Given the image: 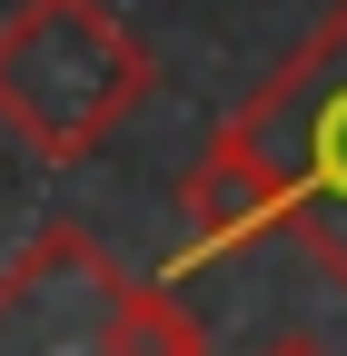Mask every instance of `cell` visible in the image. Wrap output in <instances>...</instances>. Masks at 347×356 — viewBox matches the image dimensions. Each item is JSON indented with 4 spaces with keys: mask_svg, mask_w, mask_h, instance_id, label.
Returning <instances> with one entry per match:
<instances>
[{
    "mask_svg": "<svg viewBox=\"0 0 347 356\" xmlns=\"http://www.w3.org/2000/svg\"><path fill=\"white\" fill-rule=\"evenodd\" d=\"M149 89H159L149 40L109 0H20L0 20V129L50 168L109 149V129Z\"/></svg>",
    "mask_w": 347,
    "mask_h": 356,
    "instance_id": "1",
    "label": "cell"
},
{
    "mask_svg": "<svg viewBox=\"0 0 347 356\" xmlns=\"http://www.w3.org/2000/svg\"><path fill=\"white\" fill-rule=\"evenodd\" d=\"M0 356H208V327L159 277H129L90 228L50 218L0 267Z\"/></svg>",
    "mask_w": 347,
    "mask_h": 356,
    "instance_id": "2",
    "label": "cell"
},
{
    "mask_svg": "<svg viewBox=\"0 0 347 356\" xmlns=\"http://www.w3.org/2000/svg\"><path fill=\"white\" fill-rule=\"evenodd\" d=\"M229 139L278 178L288 228L347 277V0L318 20L298 60H278L229 119Z\"/></svg>",
    "mask_w": 347,
    "mask_h": 356,
    "instance_id": "3",
    "label": "cell"
},
{
    "mask_svg": "<svg viewBox=\"0 0 347 356\" xmlns=\"http://www.w3.org/2000/svg\"><path fill=\"white\" fill-rule=\"evenodd\" d=\"M278 228H288L278 178L219 129V139L199 149V168L179 178V257H169V277H189V267H208V257H238V248L278 238Z\"/></svg>",
    "mask_w": 347,
    "mask_h": 356,
    "instance_id": "4",
    "label": "cell"
},
{
    "mask_svg": "<svg viewBox=\"0 0 347 356\" xmlns=\"http://www.w3.org/2000/svg\"><path fill=\"white\" fill-rule=\"evenodd\" d=\"M268 356H327V346H318V337H278Z\"/></svg>",
    "mask_w": 347,
    "mask_h": 356,
    "instance_id": "5",
    "label": "cell"
}]
</instances>
